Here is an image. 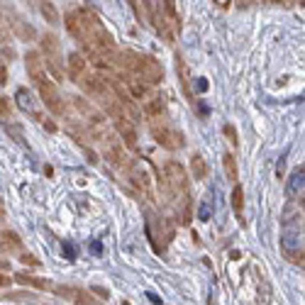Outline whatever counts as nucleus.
Returning <instances> with one entry per match:
<instances>
[{"instance_id": "a211bd4d", "label": "nucleus", "mask_w": 305, "mask_h": 305, "mask_svg": "<svg viewBox=\"0 0 305 305\" xmlns=\"http://www.w3.org/2000/svg\"><path fill=\"white\" fill-rule=\"evenodd\" d=\"M66 32L71 35L74 39H83V27H81V18H78V13H69L66 15Z\"/></svg>"}, {"instance_id": "1a4fd4ad", "label": "nucleus", "mask_w": 305, "mask_h": 305, "mask_svg": "<svg viewBox=\"0 0 305 305\" xmlns=\"http://www.w3.org/2000/svg\"><path fill=\"white\" fill-rule=\"evenodd\" d=\"M117 78L122 81V86L130 93V98H139V100H147L149 98V83H144L142 78H137L130 71H125L122 76H117Z\"/></svg>"}, {"instance_id": "dca6fc26", "label": "nucleus", "mask_w": 305, "mask_h": 305, "mask_svg": "<svg viewBox=\"0 0 305 305\" xmlns=\"http://www.w3.org/2000/svg\"><path fill=\"white\" fill-rule=\"evenodd\" d=\"M15 281L22 283V286L37 288V290H47V288H52V283H49L47 278H37V276H32V273H15Z\"/></svg>"}, {"instance_id": "bb28decb", "label": "nucleus", "mask_w": 305, "mask_h": 305, "mask_svg": "<svg viewBox=\"0 0 305 305\" xmlns=\"http://www.w3.org/2000/svg\"><path fill=\"white\" fill-rule=\"evenodd\" d=\"M5 81H8V69H5V66H0V86H3Z\"/></svg>"}, {"instance_id": "5701e85b", "label": "nucleus", "mask_w": 305, "mask_h": 305, "mask_svg": "<svg viewBox=\"0 0 305 305\" xmlns=\"http://www.w3.org/2000/svg\"><path fill=\"white\" fill-rule=\"evenodd\" d=\"M0 117H3V120L10 117V103H8V98L5 96H0Z\"/></svg>"}, {"instance_id": "423d86ee", "label": "nucleus", "mask_w": 305, "mask_h": 305, "mask_svg": "<svg viewBox=\"0 0 305 305\" xmlns=\"http://www.w3.org/2000/svg\"><path fill=\"white\" fill-rule=\"evenodd\" d=\"M164 173H166V181H169L173 193H183V195L188 193V173L178 161H166Z\"/></svg>"}, {"instance_id": "2eb2a0df", "label": "nucleus", "mask_w": 305, "mask_h": 305, "mask_svg": "<svg viewBox=\"0 0 305 305\" xmlns=\"http://www.w3.org/2000/svg\"><path fill=\"white\" fill-rule=\"evenodd\" d=\"M144 117L147 120H156V117H164V100L156 96H149L144 100Z\"/></svg>"}, {"instance_id": "7c9ffc66", "label": "nucleus", "mask_w": 305, "mask_h": 305, "mask_svg": "<svg viewBox=\"0 0 305 305\" xmlns=\"http://www.w3.org/2000/svg\"><path fill=\"white\" fill-rule=\"evenodd\" d=\"M273 3H281V0H273Z\"/></svg>"}, {"instance_id": "a878e982", "label": "nucleus", "mask_w": 305, "mask_h": 305, "mask_svg": "<svg viewBox=\"0 0 305 305\" xmlns=\"http://www.w3.org/2000/svg\"><path fill=\"white\" fill-rule=\"evenodd\" d=\"M42 125H44L49 132H57V125H54V122H49V120H42Z\"/></svg>"}, {"instance_id": "393cba45", "label": "nucleus", "mask_w": 305, "mask_h": 305, "mask_svg": "<svg viewBox=\"0 0 305 305\" xmlns=\"http://www.w3.org/2000/svg\"><path fill=\"white\" fill-rule=\"evenodd\" d=\"M22 261H25V264H32V266H39V259L30 256V254H22Z\"/></svg>"}, {"instance_id": "f257e3e1", "label": "nucleus", "mask_w": 305, "mask_h": 305, "mask_svg": "<svg viewBox=\"0 0 305 305\" xmlns=\"http://www.w3.org/2000/svg\"><path fill=\"white\" fill-rule=\"evenodd\" d=\"M152 122V137L164 147V149H169V152H178L183 144H186V139H183V132H178L176 127H171L164 117H156V120H149Z\"/></svg>"}, {"instance_id": "4be33fe9", "label": "nucleus", "mask_w": 305, "mask_h": 305, "mask_svg": "<svg viewBox=\"0 0 305 305\" xmlns=\"http://www.w3.org/2000/svg\"><path fill=\"white\" fill-rule=\"evenodd\" d=\"M3 244H8V247H22V242H20V237L15 232H3Z\"/></svg>"}, {"instance_id": "f8f14e48", "label": "nucleus", "mask_w": 305, "mask_h": 305, "mask_svg": "<svg viewBox=\"0 0 305 305\" xmlns=\"http://www.w3.org/2000/svg\"><path fill=\"white\" fill-rule=\"evenodd\" d=\"M8 22H10V27L15 30V35H18L20 39H25V42H32V39L37 37L35 27H32V25H27V22H25L22 18H20V15H15V13H10V10H8Z\"/></svg>"}, {"instance_id": "39448f33", "label": "nucleus", "mask_w": 305, "mask_h": 305, "mask_svg": "<svg viewBox=\"0 0 305 305\" xmlns=\"http://www.w3.org/2000/svg\"><path fill=\"white\" fill-rule=\"evenodd\" d=\"M100 142H103V149H105V159L117 169H125L127 166V156H125V144L120 142V137L105 134V137H100Z\"/></svg>"}, {"instance_id": "20e7f679", "label": "nucleus", "mask_w": 305, "mask_h": 305, "mask_svg": "<svg viewBox=\"0 0 305 305\" xmlns=\"http://www.w3.org/2000/svg\"><path fill=\"white\" fill-rule=\"evenodd\" d=\"M37 91H39L42 103L47 105V110H49V113H54V115H64V113H66V105H64V98H61V93H59V88L47 76L42 78V81H37Z\"/></svg>"}, {"instance_id": "f3484780", "label": "nucleus", "mask_w": 305, "mask_h": 305, "mask_svg": "<svg viewBox=\"0 0 305 305\" xmlns=\"http://www.w3.org/2000/svg\"><path fill=\"white\" fill-rule=\"evenodd\" d=\"M191 173H193V178H208L210 166L200 154H193L191 156Z\"/></svg>"}, {"instance_id": "6e6552de", "label": "nucleus", "mask_w": 305, "mask_h": 305, "mask_svg": "<svg viewBox=\"0 0 305 305\" xmlns=\"http://www.w3.org/2000/svg\"><path fill=\"white\" fill-rule=\"evenodd\" d=\"M76 83L83 88V91H86V93H88V96H96V98H100L105 91H110L108 81L100 76V74H88V71H86V74L78 78Z\"/></svg>"}, {"instance_id": "c756f323", "label": "nucleus", "mask_w": 305, "mask_h": 305, "mask_svg": "<svg viewBox=\"0 0 305 305\" xmlns=\"http://www.w3.org/2000/svg\"><path fill=\"white\" fill-rule=\"evenodd\" d=\"M3 212H5V208H3V198H0V217H3Z\"/></svg>"}, {"instance_id": "0eeeda50", "label": "nucleus", "mask_w": 305, "mask_h": 305, "mask_svg": "<svg viewBox=\"0 0 305 305\" xmlns=\"http://www.w3.org/2000/svg\"><path fill=\"white\" fill-rule=\"evenodd\" d=\"M113 122H115L117 134H120V142H122L125 147L134 149V147H137V142H139V134H137L134 122H132V120H127V117H113Z\"/></svg>"}, {"instance_id": "412c9836", "label": "nucleus", "mask_w": 305, "mask_h": 305, "mask_svg": "<svg viewBox=\"0 0 305 305\" xmlns=\"http://www.w3.org/2000/svg\"><path fill=\"white\" fill-rule=\"evenodd\" d=\"M222 166H225L229 181H237V159L232 154H222Z\"/></svg>"}, {"instance_id": "9b49d317", "label": "nucleus", "mask_w": 305, "mask_h": 305, "mask_svg": "<svg viewBox=\"0 0 305 305\" xmlns=\"http://www.w3.org/2000/svg\"><path fill=\"white\" fill-rule=\"evenodd\" d=\"M125 169H127V173H130V181L137 186V191L152 198V181H149V173L144 171L139 164H127Z\"/></svg>"}, {"instance_id": "cd10ccee", "label": "nucleus", "mask_w": 305, "mask_h": 305, "mask_svg": "<svg viewBox=\"0 0 305 305\" xmlns=\"http://www.w3.org/2000/svg\"><path fill=\"white\" fill-rule=\"evenodd\" d=\"M91 290H93V293H98V295H100V298H105V300H108V290H103V288H91Z\"/></svg>"}, {"instance_id": "aec40b11", "label": "nucleus", "mask_w": 305, "mask_h": 305, "mask_svg": "<svg viewBox=\"0 0 305 305\" xmlns=\"http://www.w3.org/2000/svg\"><path fill=\"white\" fill-rule=\"evenodd\" d=\"M232 208H234V215L242 220V215H244V191H242V186H234V191H232Z\"/></svg>"}, {"instance_id": "7ed1b4c3", "label": "nucleus", "mask_w": 305, "mask_h": 305, "mask_svg": "<svg viewBox=\"0 0 305 305\" xmlns=\"http://www.w3.org/2000/svg\"><path fill=\"white\" fill-rule=\"evenodd\" d=\"M42 54H44V69H49L54 78H61L64 71H61V64H64V57H61V44L54 35H44L42 37Z\"/></svg>"}, {"instance_id": "6ab92c4d", "label": "nucleus", "mask_w": 305, "mask_h": 305, "mask_svg": "<svg viewBox=\"0 0 305 305\" xmlns=\"http://www.w3.org/2000/svg\"><path fill=\"white\" fill-rule=\"evenodd\" d=\"M37 3H39V13L44 15V20L49 25H59V10L54 8V3L52 0H37Z\"/></svg>"}, {"instance_id": "ddd939ff", "label": "nucleus", "mask_w": 305, "mask_h": 305, "mask_svg": "<svg viewBox=\"0 0 305 305\" xmlns=\"http://www.w3.org/2000/svg\"><path fill=\"white\" fill-rule=\"evenodd\" d=\"M66 66H69V76L74 78V81H78V78L88 71V59L83 57V54H78V52H71L69 59H66Z\"/></svg>"}, {"instance_id": "f03ea898", "label": "nucleus", "mask_w": 305, "mask_h": 305, "mask_svg": "<svg viewBox=\"0 0 305 305\" xmlns=\"http://www.w3.org/2000/svg\"><path fill=\"white\" fill-rule=\"evenodd\" d=\"M137 78H142L144 83H149V86H156V83H161L164 81V66L156 61L154 57L149 54H134V61H132V71Z\"/></svg>"}, {"instance_id": "c85d7f7f", "label": "nucleus", "mask_w": 305, "mask_h": 305, "mask_svg": "<svg viewBox=\"0 0 305 305\" xmlns=\"http://www.w3.org/2000/svg\"><path fill=\"white\" fill-rule=\"evenodd\" d=\"M217 3H220L222 8H227V5H229V0H217Z\"/></svg>"}, {"instance_id": "9d476101", "label": "nucleus", "mask_w": 305, "mask_h": 305, "mask_svg": "<svg viewBox=\"0 0 305 305\" xmlns=\"http://www.w3.org/2000/svg\"><path fill=\"white\" fill-rule=\"evenodd\" d=\"M52 290H57V295L61 298H66V300H71V303L76 305H98L93 298H91V293H86L83 288H76V286H52Z\"/></svg>"}, {"instance_id": "b1692460", "label": "nucleus", "mask_w": 305, "mask_h": 305, "mask_svg": "<svg viewBox=\"0 0 305 305\" xmlns=\"http://www.w3.org/2000/svg\"><path fill=\"white\" fill-rule=\"evenodd\" d=\"M225 134H227L229 144H232V147H237V142H239V139H237V130H234L232 125H225Z\"/></svg>"}, {"instance_id": "4468645a", "label": "nucleus", "mask_w": 305, "mask_h": 305, "mask_svg": "<svg viewBox=\"0 0 305 305\" xmlns=\"http://www.w3.org/2000/svg\"><path fill=\"white\" fill-rule=\"evenodd\" d=\"M25 64H27V74H30V78H32L35 83L47 76V74H44V61H42V57H39L37 52H27Z\"/></svg>"}]
</instances>
